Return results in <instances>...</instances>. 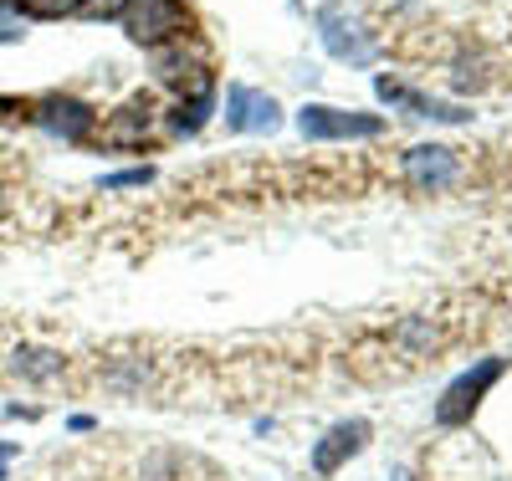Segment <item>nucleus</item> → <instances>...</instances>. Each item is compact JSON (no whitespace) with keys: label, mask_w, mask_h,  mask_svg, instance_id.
Listing matches in <instances>:
<instances>
[{"label":"nucleus","mask_w":512,"mask_h":481,"mask_svg":"<svg viewBox=\"0 0 512 481\" xmlns=\"http://www.w3.org/2000/svg\"><path fill=\"white\" fill-rule=\"evenodd\" d=\"M379 26L400 36V47L420 57L492 52L512 67V0H369ZM512 77V72H507Z\"/></svg>","instance_id":"f257e3e1"},{"label":"nucleus","mask_w":512,"mask_h":481,"mask_svg":"<svg viewBox=\"0 0 512 481\" xmlns=\"http://www.w3.org/2000/svg\"><path fill=\"white\" fill-rule=\"evenodd\" d=\"M118 21L139 47H169L180 36H195V11L185 0H123Z\"/></svg>","instance_id":"f03ea898"},{"label":"nucleus","mask_w":512,"mask_h":481,"mask_svg":"<svg viewBox=\"0 0 512 481\" xmlns=\"http://www.w3.org/2000/svg\"><path fill=\"white\" fill-rule=\"evenodd\" d=\"M318 36H323V47L333 62H349V67H369L379 57V36L364 31L359 16H349L338 0H328V6L318 11Z\"/></svg>","instance_id":"7ed1b4c3"},{"label":"nucleus","mask_w":512,"mask_h":481,"mask_svg":"<svg viewBox=\"0 0 512 481\" xmlns=\"http://www.w3.org/2000/svg\"><path fill=\"white\" fill-rule=\"evenodd\" d=\"M297 134L308 144H333V139H379L384 118L379 113H354V108H328V103H308L297 113Z\"/></svg>","instance_id":"20e7f679"},{"label":"nucleus","mask_w":512,"mask_h":481,"mask_svg":"<svg viewBox=\"0 0 512 481\" xmlns=\"http://www.w3.org/2000/svg\"><path fill=\"white\" fill-rule=\"evenodd\" d=\"M502 369H507V359H482L477 369H466L461 379H451L441 405H436V420L441 425H466V420L477 415V405L487 400V389L502 379Z\"/></svg>","instance_id":"39448f33"},{"label":"nucleus","mask_w":512,"mask_h":481,"mask_svg":"<svg viewBox=\"0 0 512 481\" xmlns=\"http://www.w3.org/2000/svg\"><path fill=\"white\" fill-rule=\"evenodd\" d=\"M31 123L36 128H47L52 139L62 144H82L98 128V113L82 103V98H67V93H47V98H36L31 103Z\"/></svg>","instance_id":"423d86ee"},{"label":"nucleus","mask_w":512,"mask_h":481,"mask_svg":"<svg viewBox=\"0 0 512 481\" xmlns=\"http://www.w3.org/2000/svg\"><path fill=\"white\" fill-rule=\"evenodd\" d=\"M400 174H405L410 190L436 195V190H451V185L461 180V154L446 149V144H415V149H405Z\"/></svg>","instance_id":"0eeeda50"},{"label":"nucleus","mask_w":512,"mask_h":481,"mask_svg":"<svg viewBox=\"0 0 512 481\" xmlns=\"http://www.w3.org/2000/svg\"><path fill=\"white\" fill-rule=\"evenodd\" d=\"M282 123V108L262 87H231L226 93V128L231 134H272Z\"/></svg>","instance_id":"6e6552de"},{"label":"nucleus","mask_w":512,"mask_h":481,"mask_svg":"<svg viewBox=\"0 0 512 481\" xmlns=\"http://www.w3.org/2000/svg\"><path fill=\"white\" fill-rule=\"evenodd\" d=\"M364 441H369V425H364V420H344V425H333V430L323 435V441L313 446V471H318V476H333L349 456H359V451H364Z\"/></svg>","instance_id":"1a4fd4ad"},{"label":"nucleus","mask_w":512,"mask_h":481,"mask_svg":"<svg viewBox=\"0 0 512 481\" xmlns=\"http://www.w3.org/2000/svg\"><path fill=\"white\" fill-rule=\"evenodd\" d=\"M374 93H379L384 103L415 108L420 118H436V123H466V118H472V113H466L461 103H441V98H425V93H415V87H405V82H395V77H374Z\"/></svg>","instance_id":"9d476101"},{"label":"nucleus","mask_w":512,"mask_h":481,"mask_svg":"<svg viewBox=\"0 0 512 481\" xmlns=\"http://www.w3.org/2000/svg\"><path fill=\"white\" fill-rule=\"evenodd\" d=\"M149 98H134L128 108H118L113 118H108V128H103V139L108 144H118V149H139L144 144V134H149Z\"/></svg>","instance_id":"9b49d317"},{"label":"nucleus","mask_w":512,"mask_h":481,"mask_svg":"<svg viewBox=\"0 0 512 481\" xmlns=\"http://www.w3.org/2000/svg\"><path fill=\"white\" fill-rule=\"evenodd\" d=\"M205 118H210V93H190V103H180L169 113V128H175V134H200Z\"/></svg>","instance_id":"f8f14e48"},{"label":"nucleus","mask_w":512,"mask_h":481,"mask_svg":"<svg viewBox=\"0 0 512 481\" xmlns=\"http://www.w3.org/2000/svg\"><path fill=\"white\" fill-rule=\"evenodd\" d=\"M11 369L26 374V379H52V374H62V359L47 354V348H21V354L11 359Z\"/></svg>","instance_id":"ddd939ff"},{"label":"nucleus","mask_w":512,"mask_h":481,"mask_svg":"<svg viewBox=\"0 0 512 481\" xmlns=\"http://www.w3.org/2000/svg\"><path fill=\"white\" fill-rule=\"evenodd\" d=\"M6 6L26 21V16H36V21H57V16H77V6L82 0H6Z\"/></svg>","instance_id":"4468645a"},{"label":"nucleus","mask_w":512,"mask_h":481,"mask_svg":"<svg viewBox=\"0 0 512 481\" xmlns=\"http://www.w3.org/2000/svg\"><path fill=\"white\" fill-rule=\"evenodd\" d=\"M26 36V21L6 6V0H0V47H11V41H21Z\"/></svg>","instance_id":"2eb2a0df"},{"label":"nucleus","mask_w":512,"mask_h":481,"mask_svg":"<svg viewBox=\"0 0 512 481\" xmlns=\"http://www.w3.org/2000/svg\"><path fill=\"white\" fill-rule=\"evenodd\" d=\"M154 180V169H123V174H108L103 190H128V185H149Z\"/></svg>","instance_id":"dca6fc26"},{"label":"nucleus","mask_w":512,"mask_h":481,"mask_svg":"<svg viewBox=\"0 0 512 481\" xmlns=\"http://www.w3.org/2000/svg\"><path fill=\"white\" fill-rule=\"evenodd\" d=\"M118 11H123V0H82L77 6V16H88V21H108Z\"/></svg>","instance_id":"f3484780"},{"label":"nucleus","mask_w":512,"mask_h":481,"mask_svg":"<svg viewBox=\"0 0 512 481\" xmlns=\"http://www.w3.org/2000/svg\"><path fill=\"white\" fill-rule=\"evenodd\" d=\"M11 456H16V446H11V441H0V481H6V466H11Z\"/></svg>","instance_id":"a211bd4d"},{"label":"nucleus","mask_w":512,"mask_h":481,"mask_svg":"<svg viewBox=\"0 0 512 481\" xmlns=\"http://www.w3.org/2000/svg\"><path fill=\"white\" fill-rule=\"evenodd\" d=\"M16 113H21V103H16V98H0V123L16 118Z\"/></svg>","instance_id":"6ab92c4d"},{"label":"nucleus","mask_w":512,"mask_h":481,"mask_svg":"<svg viewBox=\"0 0 512 481\" xmlns=\"http://www.w3.org/2000/svg\"><path fill=\"white\" fill-rule=\"evenodd\" d=\"M0 215H6V185H0Z\"/></svg>","instance_id":"aec40b11"}]
</instances>
